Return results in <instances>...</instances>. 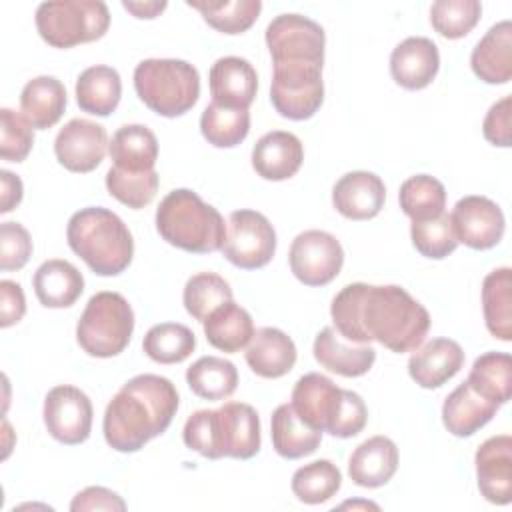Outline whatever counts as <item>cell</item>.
<instances>
[{
	"label": "cell",
	"instance_id": "cell-1",
	"mask_svg": "<svg viewBox=\"0 0 512 512\" xmlns=\"http://www.w3.org/2000/svg\"><path fill=\"white\" fill-rule=\"evenodd\" d=\"M330 316L344 340L354 344L376 340L398 354L414 352L430 330L428 310L396 284H346L334 296Z\"/></svg>",
	"mask_w": 512,
	"mask_h": 512
},
{
	"label": "cell",
	"instance_id": "cell-2",
	"mask_svg": "<svg viewBox=\"0 0 512 512\" xmlns=\"http://www.w3.org/2000/svg\"><path fill=\"white\" fill-rule=\"evenodd\" d=\"M176 386L158 374L130 378L104 412V438L116 452H138L166 432L178 410Z\"/></svg>",
	"mask_w": 512,
	"mask_h": 512
},
{
	"label": "cell",
	"instance_id": "cell-3",
	"mask_svg": "<svg viewBox=\"0 0 512 512\" xmlns=\"http://www.w3.org/2000/svg\"><path fill=\"white\" fill-rule=\"evenodd\" d=\"M184 444L208 460H248L260 450V418L246 402H226L216 410H196L182 430Z\"/></svg>",
	"mask_w": 512,
	"mask_h": 512
},
{
	"label": "cell",
	"instance_id": "cell-4",
	"mask_svg": "<svg viewBox=\"0 0 512 512\" xmlns=\"http://www.w3.org/2000/svg\"><path fill=\"white\" fill-rule=\"evenodd\" d=\"M70 250L98 276L124 272L134 256V240L118 214L102 206L74 212L66 226Z\"/></svg>",
	"mask_w": 512,
	"mask_h": 512
},
{
	"label": "cell",
	"instance_id": "cell-5",
	"mask_svg": "<svg viewBox=\"0 0 512 512\" xmlns=\"http://www.w3.org/2000/svg\"><path fill=\"white\" fill-rule=\"evenodd\" d=\"M290 404L310 428L336 438L360 434L368 420V408L360 394L336 386L318 372H308L296 380Z\"/></svg>",
	"mask_w": 512,
	"mask_h": 512
},
{
	"label": "cell",
	"instance_id": "cell-6",
	"mask_svg": "<svg viewBox=\"0 0 512 512\" xmlns=\"http://www.w3.org/2000/svg\"><path fill=\"white\" fill-rule=\"evenodd\" d=\"M156 230L170 246L194 254L222 250L226 240L222 214L188 188H176L162 198L156 208Z\"/></svg>",
	"mask_w": 512,
	"mask_h": 512
},
{
	"label": "cell",
	"instance_id": "cell-7",
	"mask_svg": "<svg viewBox=\"0 0 512 512\" xmlns=\"http://www.w3.org/2000/svg\"><path fill=\"white\" fill-rule=\"evenodd\" d=\"M134 90L152 112L176 118L198 102L200 76L186 60L146 58L134 68Z\"/></svg>",
	"mask_w": 512,
	"mask_h": 512
},
{
	"label": "cell",
	"instance_id": "cell-8",
	"mask_svg": "<svg viewBox=\"0 0 512 512\" xmlns=\"http://www.w3.org/2000/svg\"><path fill=\"white\" fill-rule=\"evenodd\" d=\"M134 332V312L128 300L118 292H96L78 324L76 340L80 348L94 358H112L124 352Z\"/></svg>",
	"mask_w": 512,
	"mask_h": 512
},
{
	"label": "cell",
	"instance_id": "cell-9",
	"mask_svg": "<svg viewBox=\"0 0 512 512\" xmlns=\"http://www.w3.org/2000/svg\"><path fill=\"white\" fill-rule=\"evenodd\" d=\"M110 26L102 0H50L36 8L40 38L54 48H72L100 40Z\"/></svg>",
	"mask_w": 512,
	"mask_h": 512
},
{
	"label": "cell",
	"instance_id": "cell-10",
	"mask_svg": "<svg viewBox=\"0 0 512 512\" xmlns=\"http://www.w3.org/2000/svg\"><path fill=\"white\" fill-rule=\"evenodd\" d=\"M322 66L316 62H274L270 102L288 120L312 118L324 102Z\"/></svg>",
	"mask_w": 512,
	"mask_h": 512
},
{
	"label": "cell",
	"instance_id": "cell-11",
	"mask_svg": "<svg viewBox=\"0 0 512 512\" xmlns=\"http://www.w3.org/2000/svg\"><path fill=\"white\" fill-rule=\"evenodd\" d=\"M276 252V232L270 220L256 210H234L228 218L224 258L242 270L266 266Z\"/></svg>",
	"mask_w": 512,
	"mask_h": 512
},
{
	"label": "cell",
	"instance_id": "cell-12",
	"mask_svg": "<svg viewBox=\"0 0 512 512\" xmlns=\"http://www.w3.org/2000/svg\"><path fill=\"white\" fill-rule=\"evenodd\" d=\"M266 46L272 62L324 64V28L302 14H280L266 26Z\"/></svg>",
	"mask_w": 512,
	"mask_h": 512
},
{
	"label": "cell",
	"instance_id": "cell-13",
	"mask_svg": "<svg viewBox=\"0 0 512 512\" xmlns=\"http://www.w3.org/2000/svg\"><path fill=\"white\" fill-rule=\"evenodd\" d=\"M292 274L306 286H326L342 270L344 250L342 244L324 230L300 232L288 252Z\"/></svg>",
	"mask_w": 512,
	"mask_h": 512
},
{
	"label": "cell",
	"instance_id": "cell-14",
	"mask_svg": "<svg viewBox=\"0 0 512 512\" xmlns=\"http://www.w3.org/2000/svg\"><path fill=\"white\" fill-rule=\"evenodd\" d=\"M92 414L90 398L76 386H54L44 398V426L62 444L86 442L92 430Z\"/></svg>",
	"mask_w": 512,
	"mask_h": 512
},
{
	"label": "cell",
	"instance_id": "cell-15",
	"mask_svg": "<svg viewBox=\"0 0 512 512\" xmlns=\"http://www.w3.org/2000/svg\"><path fill=\"white\" fill-rule=\"evenodd\" d=\"M450 222L456 240L472 250L494 248L502 240L506 228L500 206L494 200L476 194L464 196L454 204Z\"/></svg>",
	"mask_w": 512,
	"mask_h": 512
},
{
	"label": "cell",
	"instance_id": "cell-16",
	"mask_svg": "<svg viewBox=\"0 0 512 512\" xmlns=\"http://www.w3.org/2000/svg\"><path fill=\"white\" fill-rule=\"evenodd\" d=\"M108 146V134L102 124L88 118H72L56 134L54 154L66 170L86 174L102 164Z\"/></svg>",
	"mask_w": 512,
	"mask_h": 512
},
{
	"label": "cell",
	"instance_id": "cell-17",
	"mask_svg": "<svg viewBox=\"0 0 512 512\" xmlns=\"http://www.w3.org/2000/svg\"><path fill=\"white\" fill-rule=\"evenodd\" d=\"M480 494L498 506L512 500V436L500 434L484 440L474 456Z\"/></svg>",
	"mask_w": 512,
	"mask_h": 512
},
{
	"label": "cell",
	"instance_id": "cell-18",
	"mask_svg": "<svg viewBox=\"0 0 512 512\" xmlns=\"http://www.w3.org/2000/svg\"><path fill=\"white\" fill-rule=\"evenodd\" d=\"M386 200V186L380 176L366 170H354L334 184L332 204L348 220H370L380 214Z\"/></svg>",
	"mask_w": 512,
	"mask_h": 512
},
{
	"label": "cell",
	"instance_id": "cell-19",
	"mask_svg": "<svg viewBox=\"0 0 512 512\" xmlns=\"http://www.w3.org/2000/svg\"><path fill=\"white\" fill-rule=\"evenodd\" d=\"M438 68V46L426 36H410L390 54V74L394 82L406 90H422L432 84Z\"/></svg>",
	"mask_w": 512,
	"mask_h": 512
},
{
	"label": "cell",
	"instance_id": "cell-20",
	"mask_svg": "<svg viewBox=\"0 0 512 512\" xmlns=\"http://www.w3.org/2000/svg\"><path fill=\"white\" fill-rule=\"evenodd\" d=\"M464 358V350L456 340L432 338L412 352L408 360V374L420 388H440L460 372Z\"/></svg>",
	"mask_w": 512,
	"mask_h": 512
},
{
	"label": "cell",
	"instance_id": "cell-21",
	"mask_svg": "<svg viewBox=\"0 0 512 512\" xmlns=\"http://www.w3.org/2000/svg\"><path fill=\"white\" fill-rule=\"evenodd\" d=\"M208 84L212 102L228 108L248 110L256 98L258 74L246 58L224 56L212 64Z\"/></svg>",
	"mask_w": 512,
	"mask_h": 512
},
{
	"label": "cell",
	"instance_id": "cell-22",
	"mask_svg": "<svg viewBox=\"0 0 512 512\" xmlns=\"http://www.w3.org/2000/svg\"><path fill=\"white\" fill-rule=\"evenodd\" d=\"M304 160V148L296 134L272 130L258 138L252 148V168L264 180L280 182L292 178Z\"/></svg>",
	"mask_w": 512,
	"mask_h": 512
},
{
	"label": "cell",
	"instance_id": "cell-23",
	"mask_svg": "<svg viewBox=\"0 0 512 512\" xmlns=\"http://www.w3.org/2000/svg\"><path fill=\"white\" fill-rule=\"evenodd\" d=\"M312 352L322 368L344 378L364 376L376 360V350L372 346H352V342L344 340L332 326H326L316 334Z\"/></svg>",
	"mask_w": 512,
	"mask_h": 512
},
{
	"label": "cell",
	"instance_id": "cell-24",
	"mask_svg": "<svg viewBox=\"0 0 512 512\" xmlns=\"http://www.w3.org/2000/svg\"><path fill=\"white\" fill-rule=\"evenodd\" d=\"M398 448L386 436H372L356 446L348 460V476L362 488H380L398 470Z\"/></svg>",
	"mask_w": 512,
	"mask_h": 512
},
{
	"label": "cell",
	"instance_id": "cell-25",
	"mask_svg": "<svg viewBox=\"0 0 512 512\" xmlns=\"http://www.w3.org/2000/svg\"><path fill=\"white\" fill-rule=\"evenodd\" d=\"M296 356L298 352L292 338L272 326L256 330L244 352L246 364L260 378H280L288 374L296 364Z\"/></svg>",
	"mask_w": 512,
	"mask_h": 512
},
{
	"label": "cell",
	"instance_id": "cell-26",
	"mask_svg": "<svg viewBox=\"0 0 512 512\" xmlns=\"http://www.w3.org/2000/svg\"><path fill=\"white\" fill-rule=\"evenodd\" d=\"M472 72L486 84H506L512 78V24H494L470 54Z\"/></svg>",
	"mask_w": 512,
	"mask_h": 512
},
{
	"label": "cell",
	"instance_id": "cell-27",
	"mask_svg": "<svg viewBox=\"0 0 512 512\" xmlns=\"http://www.w3.org/2000/svg\"><path fill=\"white\" fill-rule=\"evenodd\" d=\"M498 408V404L480 396L468 382H462L446 396L442 404V422L450 434L466 438L486 426Z\"/></svg>",
	"mask_w": 512,
	"mask_h": 512
},
{
	"label": "cell",
	"instance_id": "cell-28",
	"mask_svg": "<svg viewBox=\"0 0 512 512\" xmlns=\"http://www.w3.org/2000/svg\"><path fill=\"white\" fill-rule=\"evenodd\" d=\"M34 294L46 308H68L84 292L82 272L62 258L46 260L38 266L32 278Z\"/></svg>",
	"mask_w": 512,
	"mask_h": 512
},
{
	"label": "cell",
	"instance_id": "cell-29",
	"mask_svg": "<svg viewBox=\"0 0 512 512\" xmlns=\"http://www.w3.org/2000/svg\"><path fill=\"white\" fill-rule=\"evenodd\" d=\"M66 88L54 76H36L28 80L20 94V112L32 128H52L66 110Z\"/></svg>",
	"mask_w": 512,
	"mask_h": 512
},
{
	"label": "cell",
	"instance_id": "cell-30",
	"mask_svg": "<svg viewBox=\"0 0 512 512\" xmlns=\"http://www.w3.org/2000/svg\"><path fill=\"white\" fill-rule=\"evenodd\" d=\"M202 324L208 344L226 354L246 348L256 332L248 310L234 300L218 306Z\"/></svg>",
	"mask_w": 512,
	"mask_h": 512
},
{
	"label": "cell",
	"instance_id": "cell-31",
	"mask_svg": "<svg viewBox=\"0 0 512 512\" xmlns=\"http://www.w3.org/2000/svg\"><path fill=\"white\" fill-rule=\"evenodd\" d=\"M108 154L116 168L126 172L154 170L158 160L156 134L144 124H126L110 140Z\"/></svg>",
	"mask_w": 512,
	"mask_h": 512
},
{
	"label": "cell",
	"instance_id": "cell-32",
	"mask_svg": "<svg viewBox=\"0 0 512 512\" xmlns=\"http://www.w3.org/2000/svg\"><path fill=\"white\" fill-rule=\"evenodd\" d=\"M120 96L122 80L112 66H90L76 80V102L82 112L110 116L118 108Z\"/></svg>",
	"mask_w": 512,
	"mask_h": 512
},
{
	"label": "cell",
	"instance_id": "cell-33",
	"mask_svg": "<svg viewBox=\"0 0 512 512\" xmlns=\"http://www.w3.org/2000/svg\"><path fill=\"white\" fill-rule=\"evenodd\" d=\"M272 446L276 454L288 460H298L316 452L322 442V432L310 428L294 412L292 404H280L270 422Z\"/></svg>",
	"mask_w": 512,
	"mask_h": 512
},
{
	"label": "cell",
	"instance_id": "cell-34",
	"mask_svg": "<svg viewBox=\"0 0 512 512\" xmlns=\"http://www.w3.org/2000/svg\"><path fill=\"white\" fill-rule=\"evenodd\" d=\"M482 310L488 332L504 342L512 340V270H492L482 282Z\"/></svg>",
	"mask_w": 512,
	"mask_h": 512
},
{
	"label": "cell",
	"instance_id": "cell-35",
	"mask_svg": "<svg viewBox=\"0 0 512 512\" xmlns=\"http://www.w3.org/2000/svg\"><path fill=\"white\" fill-rule=\"evenodd\" d=\"M188 388L204 400H224L238 386V370L220 356H202L186 370Z\"/></svg>",
	"mask_w": 512,
	"mask_h": 512
},
{
	"label": "cell",
	"instance_id": "cell-36",
	"mask_svg": "<svg viewBox=\"0 0 512 512\" xmlns=\"http://www.w3.org/2000/svg\"><path fill=\"white\" fill-rule=\"evenodd\" d=\"M480 396L502 406L510 400L512 358L506 352H486L478 356L466 380Z\"/></svg>",
	"mask_w": 512,
	"mask_h": 512
},
{
	"label": "cell",
	"instance_id": "cell-37",
	"mask_svg": "<svg viewBox=\"0 0 512 512\" xmlns=\"http://www.w3.org/2000/svg\"><path fill=\"white\" fill-rule=\"evenodd\" d=\"M190 8L198 10L208 26L222 34H242L262 10L260 0H188Z\"/></svg>",
	"mask_w": 512,
	"mask_h": 512
},
{
	"label": "cell",
	"instance_id": "cell-38",
	"mask_svg": "<svg viewBox=\"0 0 512 512\" xmlns=\"http://www.w3.org/2000/svg\"><path fill=\"white\" fill-rule=\"evenodd\" d=\"M398 202L402 212L412 220H430L444 212L446 208V188L430 174H416L402 182L398 192Z\"/></svg>",
	"mask_w": 512,
	"mask_h": 512
},
{
	"label": "cell",
	"instance_id": "cell-39",
	"mask_svg": "<svg viewBox=\"0 0 512 512\" xmlns=\"http://www.w3.org/2000/svg\"><path fill=\"white\" fill-rule=\"evenodd\" d=\"M196 348L194 332L180 322H162L152 326L144 340V354L158 364L184 362Z\"/></svg>",
	"mask_w": 512,
	"mask_h": 512
},
{
	"label": "cell",
	"instance_id": "cell-40",
	"mask_svg": "<svg viewBox=\"0 0 512 512\" xmlns=\"http://www.w3.org/2000/svg\"><path fill=\"white\" fill-rule=\"evenodd\" d=\"M200 132L216 148H234L250 132V112L210 102L200 116Z\"/></svg>",
	"mask_w": 512,
	"mask_h": 512
},
{
	"label": "cell",
	"instance_id": "cell-41",
	"mask_svg": "<svg viewBox=\"0 0 512 512\" xmlns=\"http://www.w3.org/2000/svg\"><path fill=\"white\" fill-rule=\"evenodd\" d=\"M342 486V474L330 460H314L300 466L292 474L290 488L304 504H322L330 500Z\"/></svg>",
	"mask_w": 512,
	"mask_h": 512
},
{
	"label": "cell",
	"instance_id": "cell-42",
	"mask_svg": "<svg viewBox=\"0 0 512 512\" xmlns=\"http://www.w3.org/2000/svg\"><path fill=\"white\" fill-rule=\"evenodd\" d=\"M182 300L186 312L194 320L204 322L218 306L232 300V288L216 272H198L188 278Z\"/></svg>",
	"mask_w": 512,
	"mask_h": 512
},
{
	"label": "cell",
	"instance_id": "cell-43",
	"mask_svg": "<svg viewBox=\"0 0 512 512\" xmlns=\"http://www.w3.org/2000/svg\"><path fill=\"white\" fill-rule=\"evenodd\" d=\"M160 176L156 170L148 172H126L112 166L106 172V190L120 204L140 210L148 206L158 192Z\"/></svg>",
	"mask_w": 512,
	"mask_h": 512
},
{
	"label": "cell",
	"instance_id": "cell-44",
	"mask_svg": "<svg viewBox=\"0 0 512 512\" xmlns=\"http://www.w3.org/2000/svg\"><path fill=\"white\" fill-rule=\"evenodd\" d=\"M480 14L482 4L478 0H436L430 6V24L440 36L458 40L472 32Z\"/></svg>",
	"mask_w": 512,
	"mask_h": 512
},
{
	"label": "cell",
	"instance_id": "cell-45",
	"mask_svg": "<svg viewBox=\"0 0 512 512\" xmlns=\"http://www.w3.org/2000/svg\"><path fill=\"white\" fill-rule=\"evenodd\" d=\"M410 238L414 248L432 260H442L458 248V240L450 222V214L442 212L436 218L412 222Z\"/></svg>",
	"mask_w": 512,
	"mask_h": 512
},
{
	"label": "cell",
	"instance_id": "cell-46",
	"mask_svg": "<svg viewBox=\"0 0 512 512\" xmlns=\"http://www.w3.org/2000/svg\"><path fill=\"white\" fill-rule=\"evenodd\" d=\"M34 144V132L30 122L10 110H0V156L6 162H22L30 154Z\"/></svg>",
	"mask_w": 512,
	"mask_h": 512
},
{
	"label": "cell",
	"instance_id": "cell-47",
	"mask_svg": "<svg viewBox=\"0 0 512 512\" xmlns=\"http://www.w3.org/2000/svg\"><path fill=\"white\" fill-rule=\"evenodd\" d=\"M32 256V238L20 222L0 224V268L20 270Z\"/></svg>",
	"mask_w": 512,
	"mask_h": 512
},
{
	"label": "cell",
	"instance_id": "cell-48",
	"mask_svg": "<svg viewBox=\"0 0 512 512\" xmlns=\"http://www.w3.org/2000/svg\"><path fill=\"white\" fill-rule=\"evenodd\" d=\"M510 114H512V96H504L490 106L484 116L482 132L484 138L500 148H508L512 144V128H510Z\"/></svg>",
	"mask_w": 512,
	"mask_h": 512
},
{
	"label": "cell",
	"instance_id": "cell-49",
	"mask_svg": "<svg viewBox=\"0 0 512 512\" xmlns=\"http://www.w3.org/2000/svg\"><path fill=\"white\" fill-rule=\"evenodd\" d=\"M72 512H84V510H126V502L112 490L104 486H88L82 492H78L70 502Z\"/></svg>",
	"mask_w": 512,
	"mask_h": 512
},
{
	"label": "cell",
	"instance_id": "cell-50",
	"mask_svg": "<svg viewBox=\"0 0 512 512\" xmlns=\"http://www.w3.org/2000/svg\"><path fill=\"white\" fill-rule=\"evenodd\" d=\"M0 326L8 328L18 324L26 314V298L22 286L14 280L0 282Z\"/></svg>",
	"mask_w": 512,
	"mask_h": 512
},
{
	"label": "cell",
	"instance_id": "cell-51",
	"mask_svg": "<svg viewBox=\"0 0 512 512\" xmlns=\"http://www.w3.org/2000/svg\"><path fill=\"white\" fill-rule=\"evenodd\" d=\"M0 180H2V204H0V212L6 214L10 210H14L20 200H22V180L8 172V170H2L0 172Z\"/></svg>",
	"mask_w": 512,
	"mask_h": 512
},
{
	"label": "cell",
	"instance_id": "cell-52",
	"mask_svg": "<svg viewBox=\"0 0 512 512\" xmlns=\"http://www.w3.org/2000/svg\"><path fill=\"white\" fill-rule=\"evenodd\" d=\"M124 10L132 12L136 18H156L162 10H166V2H128L124 0L122 2Z\"/></svg>",
	"mask_w": 512,
	"mask_h": 512
},
{
	"label": "cell",
	"instance_id": "cell-53",
	"mask_svg": "<svg viewBox=\"0 0 512 512\" xmlns=\"http://www.w3.org/2000/svg\"><path fill=\"white\" fill-rule=\"evenodd\" d=\"M348 506H352V508H356V506H364V508H374V510H378V506H376V504H372V502H344L340 508H348Z\"/></svg>",
	"mask_w": 512,
	"mask_h": 512
}]
</instances>
